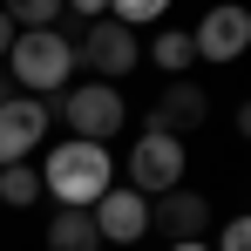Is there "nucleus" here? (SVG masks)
Returning <instances> with one entry per match:
<instances>
[{
  "instance_id": "1",
  "label": "nucleus",
  "mask_w": 251,
  "mask_h": 251,
  "mask_svg": "<svg viewBox=\"0 0 251 251\" xmlns=\"http://www.w3.org/2000/svg\"><path fill=\"white\" fill-rule=\"evenodd\" d=\"M41 190L61 197V210H95V197L109 190V150L102 143H61L41 170Z\"/></svg>"
},
{
  "instance_id": "2",
  "label": "nucleus",
  "mask_w": 251,
  "mask_h": 251,
  "mask_svg": "<svg viewBox=\"0 0 251 251\" xmlns=\"http://www.w3.org/2000/svg\"><path fill=\"white\" fill-rule=\"evenodd\" d=\"M14 82L27 88V95H61L68 75H75V41L61 34V27H34V34H14Z\"/></svg>"
},
{
  "instance_id": "3",
  "label": "nucleus",
  "mask_w": 251,
  "mask_h": 251,
  "mask_svg": "<svg viewBox=\"0 0 251 251\" xmlns=\"http://www.w3.org/2000/svg\"><path fill=\"white\" fill-rule=\"evenodd\" d=\"M48 116H61L75 129V143L109 150V136H123V95H116V82H82V88H61Z\"/></svg>"
},
{
  "instance_id": "4",
  "label": "nucleus",
  "mask_w": 251,
  "mask_h": 251,
  "mask_svg": "<svg viewBox=\"0 0 251 251\" xmlns=\"http://www.w3.org/2000/svg\"><path fill=\"white\" fill-rule=\"evenodd\" d=\"M183 183V136H170V129H143L136 136V150H129V190H143V197H163Z\"/></svg>"
},
{
  "instance_id": "5",
  "label": "nucleus",
  "mask_w": 251,
  "mask_h": 251,
  "mask_svg": "<svg viewBox=\"0 0 251 251\" xmlns=\"http://www.w3.org/2000/svg\"><path fill=\"white\" fill-rule=\"evenodd\" d=\"M75 54H82V68L95 75V82H109V75H129V68H136L143 48H136V27H123V21L102 14V21H88V27H82Z\"/></svg>"
},
{
  "instance_id": "6",
  "label": "nucleus",
  "mask_w": 251,
  "mask_h": 251,
  "mask_svg": "<svg viewBox=\"0 0 251 251\" xmlns=\"http://www.w3.org/2000/svg\"><path fill=\"white\" fill-rule=\"evenodd\" d=\"M95 231H102V245H136L143 231H150V197L143 190H129V183H109L102 197H95Z\"/></svg>"
},
{
  "instance_id": "7",
  "label": "nucleus",
  "mask_w": 251,
  "mask_h": 251,
  "mask_svg": "<svg viewBox=\"0 0 251 251\" xmlns=\"http://www.w3.org/2000/svg\"><path fill=\"white\" fill-rule=\"evenodd\" d=\"M150 231H163V238H176V245H197L210 231V197H197V190H163V197H150Z\"/></svg>"
},
{
  "instance_id": "8",
  "label": "nucleus",
  "mask_w": 251,
  "mask_h": 251,
  "mask_svg": "<svg viewBox=\"0 0 251 251\" xmlns=\"http://www.w3.org/2000/svg\"><path fill=\"white\" fill-rule=\"evenodd\" d=\"M190 41H197V61H238V54L251 48V14L238 7V0H231V7H210Z\"/></svg>"
},
{
  "instance_id": "9",
  "label": "nucleus",
  "mask_w": 251,
  "mask_h": 251,
  "mask_svg": "<svg viewBox=\"0 0 251 251\" xmlns=\"http://www.w3.org/2000/svg\"><path fill=\"white\" fill-rule=\"evenodd\" d=\"M41 136H48V102H41V95H14V102H0V170L21 163Z\"/></svg>"
},
{
  "instance_id": "10",
  "label": "nucleus",
  "mask_w": 251,
  "mask_h": 251,
  "mask_svg": "<svg viewBox=\"0 0 251 251\" xmlns=\"http://www.w3.org/2000/svg\"><path fill=\"white\" fill-rule=\"evenodd\" d=\"M204 116H210V95L190 82V75H176V82L163 88V102L150 109V123H143V129H170V136H183V129H197Z\"/></svg>"
},
{
  "instance_id": "11",
  "label": "nucleus",
  "mask_w": 251,
  "mask_h": 251,
  "mask_svg": "<svg viewBox=\"0 0 251 251\" xmlns=\"http://www.w3.org/2000/svg\"><path fill=\"white\" fill-rule=\"evenodd\" d=\"M48 251H102V231L88 210H54L48 217Z\"/></svg>"
},
{
  "instance_id": "12",
  "label": "nucleus",
  "mask_w": 251,
  "mask_h": 251,
  "mask_svg": "<svg viewBox=\"0 0 251 251\" xmlns=\"http://www.w3.org/2000/svg\"><path fill=\"white\" fill-rule=\"evenodd\" d=\"M150 54H156V68L176 82V75H190V61H197V41H190L183 27H170V34H156V48H150Z\"/></svg>"
},
{
  "instance_id": "13",
  "label": "nucleus",
  "mask_w": 251,
  "mask_h": 251,
  "mask_svg": "<svg viewBox=\"0 0 251 251\" xmlns=\"http://www.w3.org/2000/svg\"><path fill=\"white\" fill-rule=\"evenodd\" d=\"M61 7H68V0H0V14H7L21 34H34V27H54V21H61Z\"/></svg>"
},
{
  "instance_id": "14",
  "label": "nucleus",
  "mask_w": 251,
  "mask_h": 251,
  "mask_svg": "<svg viewBox=\"0 0 251 251\" xmlns=\"http://www.w3.org/2000/svg\"><path fill=\"white\" fill-rule=\"evenodd\" d=\"M34 197H41V170H27V163H7V170H0V204L27 210Z\"/></svg>"
},
{
  "instance_id": "15",
  "label": "nucleus",
  "mask_w": 251,
  "mask_h": 251,
  "mask_svg": "<svg viewBox=\"0 0 251 251\" xmlns=\"http://www.w3.org/2000/svg\"><path fill=\"white\" fill-rule=\"evenodd\" d=\"M170 0H109V21H123V27H143V21H163Z\"/></svg>"
},
{
  "instance_id": "16",
  "label": "nucleus",
  "mask_w": 251,
  "mask_h": 251,
  "mask_svg": "<svg viewBox=\"0 0 251 251\" xmlns=\"http://www.w3.org/2000/svg\"><path fill=\"white\" fill-rule=\"evenodd\" d=\"M210 251H251V217H231V231H224Z\"/></svg>"
},
{
  "instance_id": "17",
  "label": "nucleus",
  "mask_w": 251,
  "mask_h": 251,
  "mask_svg": "<svg viewBox=\"0 0 251 251\" xmlns=\"http://www.w3.org/2000/svg\"><path fill=\"white\" fill-rule=\"evenodd\" d=\"M68 7H75L82 21H102V14H109V0H68Z\"/></svg>"
},
{
  "instance_id": "18",
  "label": "nucleus",
  "mask_w": 251,
  "mask_h": 251,
  "mask_svg": "<svg viewBox=\"0 0 251 251\" xmlns=\"http://www.w3.org/2000/svg\"><path fill=\"white\" fill-rule=\"evenodd\" d=\"M14 34H21V27H14V21H7V14H0V54H7V48H14Z\"/></svg>"
},
{
  "instance_id": "19",
  "label": "nucleus",
  "mask_w": 251,
  "mask_h": 251,
  "mask_svg": "<svg viewBox=\"0 0 251 251\" xmlns=\"http://www.w3.org/2000/svg\"><path fill=\"white\" fill-rule=\"evenodd\" d=\"M238 136L251 143V102H238Z\"/></svg>"
},
{
  "instance_id": "20",
  "label": "nucleus",
  "mask_w": 251,
  "mask_h": 251,
  "mask_svg": "<svg viewBox=\"0 0 251 251\" xmlns=\"http://www.w3.org/2000/svg\"><path fill=\"white\" fill-rule=\"evenodd\" d=\"M0 102H14V75H0Z\"/></svg>"
},
{
  "instance_id": "21",
  "label": "nucleus",
  "mask_w": 251,
  "mask_h": 251,
  "mask_svg": "<svg viewBox=\"0 0 251 251\" xmlns=\"http://www.w3.org/2000/svg\"><path fill=\"white\" fill-rule=\"evenodd\" d=\"M170 251H210V245H204V238H197V245H170Z\"/></svg>"
}]
</instances>
